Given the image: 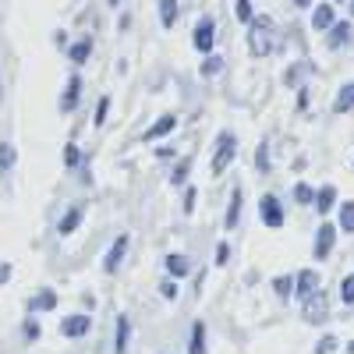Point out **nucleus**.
Listing matches in <instances>:
<instances>
[{"label": "nucleus", "mask_w": 354, "mask_h": 354, "mask_svg": "<svg viewBox=\"0 0 354 354\" xmlns=\"http://www.w3.org/2000/svg\"><path fill=\"white\" fill-rule=\"evenodd\" d=\"M213 39H216V25H213V18H202V21L195 25V36H192L195 50H198V53H209V50H213Z\"/></svg>", "instance_id": "39448f33"}, {"label": "nucleus", "mask_w": 354, "mask_h": 354, "mask_svg": "<svg viewBox=\"0 0 354 354\" xmlns=\"http://www.w3.org/2000/svg\"><path fill=\"white\" fill-rule=\"evenodd\" d=\"M326 32H330V39H326V46H330V50H340V46H347V43L354 39L351 21H333V25L326 28Z\"/></svg>", "instance_id": "0eeeda50"}, {"label": "nucleus", "mask_w": 354, "mask_h": 354, "mask_svg": "<svg viewBox=\"0 0 354 354\" xmlns=\"http://www.w3.org/2000/svg\"><path fill=\"white\" fill-rule=\"evenodd\" d=\"M220 68H223L220 57H209V61L202 64V75H205V78H213V75H220Z\"/></svg>", "instance_id": "7c9ffc66"}, {"label": "nucleus", "mask_w": 354, "mask_h": 354, "mask_svg": "<svg viewBox=\"0 0 354 354\" xmlns=\"http://www.w3.org/2000/svg\"><path fill=\"white\" fill-rule=\"evenodd\" d=\"M337 21V11H333V4H319L315 11H312V28H319V32H326V28Z\"/></svg>", "instance_id": "9b49d317"}, {"label": "nucleus", "mask_w": 354, "mask_h": 354, "mask_svg": "<svg viewBox=\"0 0 354 354\" xmlns=\"http://www.w3.org/2000/svg\"><path fill=\"white\" fill-rule=\"evenodd\" d=\"M78 93H82V78L71 75V82H68V88H64V96H61V110H64V113H71V110L78 106Z\"/></svg>", "instance_id": "f8f14e48"}, {"label": "nucleus", "mask_w": 354, "mask_h": 354, "mask_svg": "<svg viewBox=\"0 0 354 354\" xmlns=\"http://www.w3.org/2000/svg\"><path fill=\"white\" fill-rule=\"evenodd\" d=\"M106 4H110V8H117V4H121V0H106Z\"/></svg>", "instance_id": "79ce46f5"}, {"label": "nucleus", "mask_w": 354, "mask_h": 354, "mask_svg": "<svg viewBox=\"0 0 354 354\" xmlns=\"http://www.w3.org/2000/svg\"><path fill=\"white\" fill-rule=\"evenodd\" d=\"M255 170H259V174L270 170V142H262V145H259V153H255Z\"/></svg>", "instance_id": "a878e982"}, {"label": "nucleus", "mask_w": 354, "mask_h": 354, "mask_svg": "<svg viewBox=\"0 0 354 354\" xmlns=\"http://www.w3.org/2000/svg\"><path fill=\"white\" fill-rule=\"evenodd\" d=\"M238 153V138L234 135H220V145H216V156H213V174H223Z\"/></svg>", "instance_id": "7ed1b4c3"}, {"label": "nucleus", "mask_w": 354, "mask_h": 354, "mask_svg": "<svg viewBox=\"0 0 354 354\" xmlns=\"http://www.w3.org/2000/svg\"><path fill=\"white\" fill-rule=\"evenodd\" d=\"M185 209H188V213L195 209V188H188V195H185Z\"/></svg>", "instance_id": "58836bf2"}, {"label": "nucleus", "mask_w": 354, "mask_h": 354, "mask_svg": "<svg viewBox=\"0 0 354 354\" xmlns=\"http://www.w3.org/2000/svg\"><path fill=\"white\" fill-rule=\"evenodd\" d=\"M330 4H337V0H330Z\"/></svg>", "instance_id": "49530a36"}, {"label": "nucleus", "mask_w": 354, "mask_h": 354, "mask_svg": "<svg viewBox=\"0 0 354 354\" xmlns=\"http://www.w3.org/2000/svg\"><path fill=\"white\" fill-rule=\"evenodd\" d=\"M78 163H82V153H78V145H75V142H68V145H64V167H68V170H75Z\"/></svg>", "instance_id": "bb28decb"}, {"label": "nucleus", "mask_w": 354, "mask_h": 354, "mask_svg": "<svg viewBox=\"0 0 354 354\" xmlns=\"http://www.w3.org/2000/svg\"><path fill=\"white\" fill-rule=\"evenodd\" d=\"M238 216H241V188H234V195H230V209H227V216H223L227 230H230V227H238Z\"/></svg>", "instance_id": "6ab92c4d"}, {"label": "nucleus", "mask_w": 354, "mask_h": 354, "mask_svg": "<svg viewBox=\"0 0 354 354\" xmlns=\"http://www.w3.org/2000/svg\"><path fill=\"white\" fill-rule=\"evenodd\" d=\"M188 170H192V163L188 160H181L174 167V174H170V185H185V177H188Z\"/></svg>", "instance_id": "c85d7f7f"}, {"label": "nucleus", "mask_w": 354, "mask_h": 354, "mask_svg": "<svg viewBox=\"0 0 354 354\" xmlns=\"http://www.w3.org/2000/svg\"><path fill=\"white\" fill-rule=\"evenodd\" d=\"M88 330H93V319H88V315H68V319L61 322V333L71 337V340H75V337H85Z\"/></svg>", "instance_id": "1a4fd4ad"}, {"label": "nucleus", "mask_w": 354, "mask_h": 354, "mask_svg": "<svg viewBox=\"0 0 354 354\" xmlns=\"http://www.w3.org/2000/svg\"><path fill=\"white\" fill-rule=\"evenodd\" d=\"M68 57H71V64H85L88 57H93V39H78L68 46Z\"/></svg>", "instance_id": "ddd939ff"}, {"label": "nucleus", "mask_w": 354, "mask_h": 354, "mask_svg": "<svg viewBox=\"0 0 354 354\" xmlns=\"http://www.w3.org/2000/svg\"><path fill=\"white\" fill-rule=\"evenodd\" d=\"M347 351H351V354H354V340H351V344H347Z\"/></svg>", "instance_id": "c03bdc74"}, {"label": "nucleus", "mask_w": 354, "mask_h": 354, "mask_svg": "<svg viewBox=\"0 0 354 354\" xmlns=\"http://www.w3.org/2000/svg\"><path fill=\"white\" fill-rule=\"evenodd\" d=\"M188 354H205V322H195V326H192Z\"/></svg>", "instance_id": "a211bd4d"}, {"label": "nucleus", "mask_w": 354, "mask_h": 354, "mask_svg": "<svg viewBox=\"0 0 354 354\" xmlns=\"http://www.w3.org/2000/svg\"><path fill=\"white\" fill-rule=\"evenodd\" d=\"M106 110H110V96H103V100H100V106H96V128L106 121Z\"/></svg>", "instance_id": "f704fd0d"}, {"label": "nucleus", "mask_w": 354, "mask_h": 354, "mask_svg": "<svg viewBox=\"0 0 354 354\" xmlns=\"http://www.w3.org/2000/svg\"><path fill=\"white\" fill-rule=\"evenodd\" d=\"M227 259H230V248H227V241L216 248V266H227Z\"/></svg>", "instance_id": "e433bc0d"}, {"label": "nucleus", "mask_w": 354, "mask_h": 354, "mask_svg": "<svg viewBox=\"0 0 354 354\" xmlns=\"http://www.w3.org/2000/svg\"><path fill=\"white\" fill-rule=\"evenodd\" d=\"M234 11H238V18H241V21H252V18H255L252 0H238V8H234Z\"/></svg>", "instance_id": "2f4dec72"}, {"label": "nucleus", "mask_w": 354, "mask_h": 354, "mask_svg": "<svg viewBox=\"0 0 354 354\" xmlns=\"http://www.w3.org/2000/svg\"><path fill=\"white\" fill-rule=\"evenodd\" d=\"M8 277H11V266L4 262V266H0V283H8Z\"/></svg>", "instance_id": "ea45409f"}, {"label": "nucleus", "mask_w": 354, "mask_h": 354, "mask_svg": "<svg viewBox=\"0 0 354 354\" xmlns=\"http://www.w3.org/2000/svg\"><path fill=\"white\" fill-rule=\"evenodd\" d=\"M160 160H174V145H163V149H160Z\"/></svg>", "instance_id": "a19ab883"}, {"label": "nucleus", "mask_w": 354, "mask_h": 354, "mask_svg": "<svg viewBox=\"0 0 354 354\" xmlns=\"http://www.w3.org/2000/svg\"><path fill=\"white\" fill-rule=\"evenodd\" d=\"M298 8H308V0H298Z\"/></svg>", "instance_id": "37998d69"}, {"label": "nucleus", "mask_w": 354, "mask_h": 354, "mask_svg": "<svg viewBox=\"0 0 354 354\" xmlns=\"http://www.w3.org/2000/svg\"><path fill=\"white\" fill-rule=\"evenodd\" d=\"M351 15H354V0H351Z\"/></svg>", "instance_id": "a18cd8bd"}, {"label": "nucleus", "mask_w": 354, "mask_h": 354, "mask_svg": "<svg viewBox=\"0 0 354 354\" xmlns=\"http://www.w3.org/2000/svg\"><path fill=\"white\" fill-rule=\"evenodd\" d=\"M340 298H344V301H347V305H351V301H354V277H347V280H344V283H340Z\"/></svg>", "instance_id": "72a5a7b5"}, {"label": "nucleus", "mask_w": 354, "mask_h": 354, "mask_svg": "<svg viewBox=\"0 0 354 354\" xmlns=\"http://www.w3.org/2000/svg\"><path fill=\"white\" fill-rule=\"evenodd\" d=\"M333 347H337V340H333V337H326V340H322V344L315 347V354H330Z\"/></svg>", "instance_id": "4c0bfd02"}, {"label": "nucleus", "mask_w": 354, "mask_h": 354, "mask_svg": "<svg viewBox=\"0 0 354 354\" xmlns=\"http://www.w3.org/2000/svg\"><path fill=\"white\" fill-rule=\"evenodd\" d=\"M167 273L170 277H185L188 273V259L185 255H167Z\"/></svg>", "instance_id": "5701e85b"}, {"label": "nucleus", "mask_w": 354, "mask_h": 354, "mask_svg": "<svg viewBox=\"0 0 354 354\" xmlns=\"http://www.w3.org/2000/svg\"><path fill=\"white\" fill-rule=\"evenodd\" d=\"M248 25H252V32H248L252 57H266V53H273V46H277V28H273V18L255 15Z\"/></svg>", "instance_id": "f257e3e1"}, {"label": "nucleus", "mask_w": 354, "mask_h": 354, "mask_svg": "<svg viewBox=\"0 0 354 354\" xmlns=\"http://www.w3.org/2000/svg\"><path fill=\"white\" fill-rule=\"evenodd\" d=\"M273 290H277V298H283V301H287V298H290V290H294L290 277H277V280H273Z\"/></svg>", "instance_id": "cd10ccee"}, {"label": "nucleus", "mask_w": 354, "mask_h": 354, "mask_svg": "<svg viewBox=\"0 0 354 354\" xmlns=\"http://www.w3.org/2000/svg\"><path fill=\"white\" fill-rule=\"evenodd\" d=\"M15 167V149H11V142H0V174H8Z\"/></svg>", "instance_id": "393cba45"}, {"label": "nucleus", "mask_w": 354, "mask_h": 354, "mask_svg": "<svg viewBox=\"0 0 354 354\" xmlns=\"http://www.w3.org/2000/svg\"><path fill=\"white\" fill-rule=\"evenodd\" d=\"M50 308H57V294L53 290H39L32 301H28V312H50Z\"/></svg>", "instance_id": "dca6fc26"}, {"label": "nucleus", "mask_w": 354, "mask_h": 354, "mask_svg": "<svg viewBox=\"0 0 354 354\" xmlns=\"http://www.w3.org/2000/svg\"><path fill=\"white\" fill-rule=\"evenodd\" d=\"M25 340H39V322H36V319L25 322Z\"/></svg>", "instance_id": "c9c22d12"}, {"label": "nucleus", "mask_w": 354, "mask_h": 354, "mask_svg": "<svg viewBox=\"0 0 354 354\" xmlns=\"http://www.w3.org/2000/svg\"><path fill=\"white\" fill-rule=\"evenodd\" d=\"M174 128H177V117H174V113H163V117H160V121H156V124H153L149 131H145L142 138H145V142H156V138H163V135H170Z\"/></svg>", "instance_id": "9d476101"}, {"label": "nucleus", "mask_w": 354, "mask_h": 354, "mask_svg": "<svg viewBox=\"0 0 354 354\" xmlns=\"http://www.w3.org/2000/svg\"><path fill=\"white\" fill-rule=\"evenodd\" d=\"M160 21H163V28H174V21H177V0H160Z\"/></svg>", "instance_id": "412c9836"}, {"label": "nucleus", "mask_w": 354, "mask_h": 354, "mask_svg": "<svg viewBox=\"0 0 354 354\" xmlns=\"http://www.w3.org/2000/svg\"><path fill=\"white\" fill-rule=\"evenodd\" d=\"M340 230L344 234H354V202H344L340 205Z\"/></svg>", "instance_id": "b1692460"}, {"label": "nucleus", "mask_w": 354, "mask_h": 354, "mask_svg": "<svg viewBox=\"0 0 354 354\" xmlns=\"http://www.w3.org/2000/svg\"><path fill=\"white\" fill-rule=\"evenodd\" d=\"M160 294H163L167 301H177V283H174V280H163V283H160Z\"/></svg>", "instance_id": "473e14b6"}, {"label": "nucleus", "mask_w": 354, "mask_h": 354, "mask_svg": "<svg viewBox=\"0 0 354 354\" xmlns=\"http://www.w3.org/2000/svg\"><path fill=\"white\" fill-rule=\"evenodd\" d=\"M259 213H262V223L266 227H283V205H280L277 195H262Z\"/></svg>", "instance_id": "20e7f679"}, {"label": "nucleus", "mask_w": 354, "mask_h": 354, "mask_svg": "<svg viewBox=\"0 0 354 354\" xmlns=\"http://www.w3.org/2000/svg\"><path fill=\"white\" fill-rule=\"evenodd\" d=\"M319 287V277L312 273V270H305V273H298V298H308V294Z\"/></svg>", "instance_id": "aec40b11"}, {"label": "nucleus", "mask_w": 354, "mask_h": 354, "mask_svg": "<svg viewBox=\"0 0 354 354\" xmlns=\"http://www.w3.org/2000/svg\"><path fill=\"white\" fill-rule=\"evenodd\" d=\"M333 110L337 113H347V110H354V82H347L340 93H337V103H333Z\"/></svg>", "instance_id": "f3484780"}, {"label": "nucleus", "mask_w": 354, "mask_h": 354, "mask_svg": "<svg viewBox=\"0 0 354 354\" xmlns=\"http://www.w3.org/2000/svg\"><path fill=\"white\" fill-rule=\"evenodd\" d=\"M333 202H337V188H319V195H315V209H319V216H330V209H333Z\"/></svg>", "instance_id": "2eb2a0df"}, {"label": "nucleus", "mask_w": 354, "mask_h": 354, "mask_svg": "<svg viewBox=\"0 0 354 354\" xmlns=\"http://www.w3.org/2000/svg\"><path fill=\"white\" fill-rule=\"evenodd\" d=\"M294 198H298V205H308V202L315 198V192H312L308 185H294Z\"/></svg>", "instance_id": "c756f323"}, {"label": "nucleus", "mask_w": 354, "mask_h": 354, "mask_svg": "<svg viewBox=\"0 0 354 354\" xmlns=\"http://www.w3.org/2000/svg\"><path fill=\"white\" fill-rule=\"evenodd\" d=\"M128 337H131V319L121 315V319H117V340H113V351H117V354L128 351Z\"/></svg>", "instance_id": "4468645a"}, {"label": "nucleus", "mask_w": 354, "mask_h": 354, "mask_svg": "<svg viewBox=\"0 0 354 354\" xmlns=\"http://www.w3.org/2000/svg\"><path fill=\"white\" fill-rule=\"evenodd\" d=\"M78 223H82V209H78V205H71V209L64 213V220L57 223V230H61V234H71Z\"/></svg>", "instance_id": "4be33fe9"}, {"label": "nucleus", "mask_w": 354, "mask_h": 354, "mask_svg": "<svg viewBox=\"0 0 354 354\" xmlns=\"http://www.w3.org/2000/svg\"><path fill=\"white\" fill-rule=\"evenodd\" d=\"M301 315H305V322H312V326H322V322H326V315H330V301H326V294L312 290L308 298H305Z\"/></svg>", "instance_id": "f03ea898"}, {"label": "nucleus", "mask_w": 354, "mask_h": 354, "mask_svg": "<svg viewBox=\"0 0 354 354\" xmlns=\"http://www.w3.org/2000/svg\"><path fill=\"white\" fill-rule=\"evenodd\" d=\"M124 252H128V234H121V238L113 241V248H110V252H106V259H103V270H106V273H117V270H121Z\"/></svg>", "instance_id": "6e6552de"}, {"label": "nucleus", "mask_w": 354, "mask_h": 354, "mask_svg": "<svg viewBox=\"0 0 354 354\" xmlns=\"http://www.w3.org/2000/svg\"><path fill=\"white\" fill-rule=\"evenodd\" d=\"M333 241H337V227L333 223H322L319 234H315V259H330Z\"/></svg>", "instance_id": "423d86ee"}]
</instances>
